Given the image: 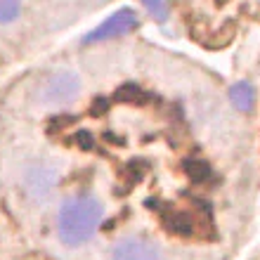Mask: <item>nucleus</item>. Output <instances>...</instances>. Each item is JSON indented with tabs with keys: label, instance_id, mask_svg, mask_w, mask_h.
<instances>
[{
	"label": "nucleus",
	"instance_id": "20e7f679",
	"mask_svg": "<svg viewBox=\"0 0 260 260\" xmlns=\"http://www.w3.org/2000/svg\"><path fill=\"white\" fill-rule=\"evenodd\" d=\"M114 260H164L158 246L151 241L140 239V237H130L123 239L114 248Z\"/></svg>",
	"mask_w": 260,
	"mask_h": 260
},
{
	"label": "nucleus",
	"instance_id": "f03ea898",
	"mask_svg": "<svg viewBox=\"0 0 260 260\" xmlns=\"http://www.w3.org/2000/svg\"><path fill=\"white\" fill-rule=\"evenodd\" d=\"M81 92V81L71 71H55L43 78L41 83V102L50 107L71 104Z\"/></svg>",
	"mask_w": 260,
	"mask_h": 260
},
{
	"label": "nucleus",
	"instance_id": "0eeeda50",
	"mask_svg": "<svg viewBox=\"0 0 260 260\" xmlns=\"http://www.w3.org/2000/svg\"><path fill=\"white\" fill-rule=\"evenodd\" d=\"M21 0H0V24H10L19 17Z\"/></svg>",
	"mask_w": 260,
	"mask_h": 260
},
{
	"label": "nucleus",
	"instance_id": "f257e3e1",
	"mask_svg": "<svg viewBox=\"0 0 260 260\" xmlns=\"http://www.w3.org/2000/svg\"><path fill=\"white\" fill-rule=\"evenodd\" d=\"M102 204L95 197H74L64 201L57 218V230L64 244L78 246L88 241L102 222Z\"/></svg>",
	"mask_w": 260,
	"mask_h": 260
},
{
	"label": "nucleus",
	"instance_id": "423d86ee",
	"mask_svg": "<svg viewBox=\"0 0 260 260\" xmlns=\"http://www.w3.org/2000/svg\"><path fill=\"white\" fill-rule=\"evenodd\" d=\"M230 100L239 111H251L255 102V92L251 83H234L230 88Z\"/></svg>",
	"mask_w": 260,
	"mask_h": 260
},
{
	"label": "nucleus",
	"instance_id": "39448f33",
	"mask_svg": "<svg viewBox=\"0 0 260 260\" xmlns=\"http://www.w3.org/2000/svg\"><path fill=\"white\" fill-rule=\"evenodd\" d=\"M199 222L208 225L211 220L208 215L199 218L194 211H185V208H175V211H168L166 215V225L171 232H178V234H197L199 232Z\"/></svg>",
	"mask_w": 260,
	"mask_h": 260
},
{
	"label": "nucleus",
	"instance_id": "6e6552de",
	"mask_svg": "<svg viewBox=\"0 0 260 260\" xmlns=\"http://www.w3.org/2000/svg\"><path fill=\"white\" fill-rule=\"evenodd\" d=\"M142 5L149 10V14L158 21H166L168 17V7H166V0H142Z\"/></svg>",
	"mask_w": 260,
	"mask_h": 260
},
{
	"label": "nucleus",
	"instance_id": "7ed1b4c3",
	"mask_svg": "<svg viewBox=\"0 0 260 260\" xmlns=\"http://www.w3.org/2000/svg\"><path fill=\"white\" fill-rule=\"evenodd\" d=\"M137 12L130 10V7H121L116 12L107 17V19L85 36V43H100V41H111V38H118V36H125L130 31L137 28Z\"/></svg>",
	"mask_w": 260,
	"mask_h": 260
}]
</instances>
